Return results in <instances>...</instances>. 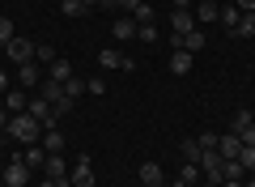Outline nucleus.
I'll return each instance as SVG.
<instances>
[{
    "mask_svg": "<svg viewBox=\"0 0 255 187\" xmlns=\"http://www.w3.org/2000/svg\"><path fill=\"white\" fill-rule=\"evenodd\" d=\"M9 119H13V115H9L4 107H0V128H9Z\"/></svg>",
    "mask_w": 255,
    "mask_h": 187,
    "instance_id": "obj_37",
    "label": "nucleus"
},
{
    "mask_svg": "<svg viewBox=\"0 0 255 187\" xmlns=\"http://www.w3.org/2000/svg\"><path fill=\"white\" fill-rule=\"evenodd\" d=\"M60 13H64V17H85L90 4H85V0H60Z\"/></svg>",
    "mask_w": 255,
    "mask_h": 187,
    "instance_id": "obj_18",
    "label": "nucleus"
},
{
    "mask_svg": "<svg viewBox=\"0 0 255 187\" xmlns=\"http://www.w3.org/2000/svg\"><path fill=\"white\" fill-rule=\"evenodd\" d=\"M162 187H179V183H162Z\"/></svg>",
    "mask_w": 255,
    "mask_h": 187,
    "instance_id": "obj_41",
    "label": "nucleus"
},
{
    "mask_svg": "<svg viewBox=\"0 0 255 187\" xmlns=\"http://www.w3.org/2000/svg\"><path fill=\"white\" fill-rule=\"evenodd\" d=\"M51 111H55V115H68V111H73V98H68V94H60V98L51 102Z\"/></svg>",
    "mask_w": 255,
    "mask_h": 187,
    "instance_id": "obj_30",
    "label": "nucleus"
},
{
    "mask_svg": "<svg viewBox=\"0 0 255 187\" xmlns=\"http://www.w3.org/2000/svg\"><path fill=\"white\" fill-rule=\"evenodd\" d=\"M196 170H200V162H187L183 175H179V183H196Z\"/></svg>",
    "mask_w": 255,
    "mask_h": 187,
    "instance_id": "obj_31",
    "label": "nucleus"
},
{
    "mask_svg": "<svg viewBox=\"0 0 255 187\" xmlns=\"http://www.w3.org/2000/svg\"><path fill=\"white\" fill-rule=\"evenodd\" d=\"M238 162H243V170H247V175H255V149H251V145H243Z\"/></svg>",
    "mask_w": 255,
    "mask_h": 187,
    "instance_id": "obj_27",
    "label": "nucleus"
},
{
    "mask_svg": "<svg viewBox=\"0 0 255 187\" xmlns=\"http://www.w3.org/2000/svg\"><path fill=\"white\" fill-rule=\"evenodd\" d=\"M217 21H221V26H226V30H234L238 21H243V13H238V4H234V0H230V4H221V9H217Z\"/></svg>",
    "mask_w": 255,
    "mask_h": 187,
    "instance_id": "obj_14",
    "label": "nucleus"
},
{
    "mask_svg": "<svg viewBox=\"0 0 255 187\" xmlns=\"http://www.w3.org/2000/svg\"><path fill=\"white\" fill-rule=\"evenodd\" d=\"M30 183V166L26 162H9L4 166V187H26Z\"/></svg>",
    "mask_w": 255,
    "mask_h": 187,
    "instance_id": "obj_7",
    "label": "nucleus"
},
{
    "mask_svg": "<svg viewBox=\"0 0 255 187\" xmlns=\"http://www.w3.org/2000/svg\"><path fill=\"white\" fill-rule=\"evenodd\" d=\"M9 136H13V141H21V145H38V141H43V124H38L30 111H21V115L9 119Z\"/></svg>",
    "mask_w": 255,
    "mask_h": 187,
    "instance_id": "obj_1",
    "label": "nucleus"
},
{
    "mask_svg": "<svg viewBox=\"0 0 255 187\" xmlns=\"http://www.w3.org/2000/svg\"><path fill=\"white\" fill-rule=\"evenodd\" d=\"M98 4L102 9H119V0H98Z\"/></svg>",
    "mask_w": 255,
    "mask_h": 187,
    "instance_id": "obj_38",
    "label": "nucleus"
},
{
    "mask_svg": "<svg viewBox=\"0 0 255 187\" xmlns=\"http://www.w3.org/2000/svg\"><path fill=\"white\" fill-rule=\"evenodd\" d=\"M230 38H255V13H243V21L230 30Z\"/></svg>",
    "mask_w": 255,
    "mask_h": 187,
    "instance_id": "obj_16",
    "label": "nucleus"
},
{
    "mask_svg": "<svg viewBox=\"0 0 255 187\" xmlns=\"http://www.w3.org/2000/svg\"><path fill=\"white\" fill-rule=\"evenodd\" d=\"M136 38H140V43H157V26H140Z\"/></svg>",
    "mask_w": 255,
    "mask_h": 187,
    "instance_id": "obj_33",
    "label": "nucleus"
},
{
    "mask_svg": "<svg viewBox=\"0 0 255 187\" xmlns=\"http://www.w3.org/2000/svg\"><path fill=\"white\" fill-rule=\"evenodd\" d=\"M43 149L47 153H64V132H60V128H47V132H43Z\"/></svg>",
    "mask_w": 255,
    "mask_h": 187,
    "instance_id": "obj_15",
    "label": "nucleus"
},
{
    "mask_svg": "<svg viewBox=\"0 0 255 187\" xmlns=\"http://www.w3.org/2000/svg\"><path fill=\"white\" fill-rule=\"evenodd\" d=\"M9 38H17V30H13L9 17H0V47H9Z\"/></svg>",
    "mask_w": 255,
    "mask_h": 187,
    "instance_id": "obj_28",
    "label": "nucleus"
},
{
    "mask_svg": "<svg viewBox=\"0 0 255 187\" xmlns=\"http://www.w3.org/2000/svg\"><path fill=\"white\" fill-rule=\"evenodd\" d=\"M191 30H196V17H191L187 9H174V13H170V34L183 38V34H191Z\"/></svg>",
    "mask_w": 255,
    "mask_h": 187,
    "instance_id": "obj_8",
    "label": "nucleus"
},
{
    "mask_svg": "<svg viewBox=\"0 0 255 187\" xmlns=\"http://www.w3.org/2000/svg\"><path fill=\"white\" fill-rule=\"evenodd\" d=\"M191 64H196V55H191V51H183V47H179V51H170V72H174V77H187Z\"/></svg>",
    "mask_w": 255,
    "mask_h": 187,
    "instance_id": "obj_10",
    "label": "nucleus"
},
{
    "mask_svg": "<svg viewBox=\"0 0 255 187\" xmlns=\"http://www.w3.org/2000/svg\"><path fill=\"white\" fill-rule=\"evenodd\" d=\"M217 153H221V158H238V153H243V141H238V132L217 136Z\"/></svg>",
    "mask_w": 255,
    "mask_h": 187,
    "instance_id": "obj_12",
    "label": "nucleus"
},
{
    "mask_svg": "<svg viewBox=\"0 0 255 187\" xmlns=\"http://www.w3.org/2000/svg\"><path fill=\"white\" fill-rule=\"evenodd\" d=\"M98 64H102V68H124V72L136 68V60H124L119 47H102V51H98Z\"/></svg>",
    "mask_w": 255,
    "mask_h": 187,
    "instance_id": "obj_3",
    "label": "nucleus"
},
{
    "mask_svg": "<svg viewBox=\"0 0 255 187\" xmlns=\"http://www.w3.org/2000/svg\"><path fill=\"white\" fill-rule=\"evenodd\" d=\"M136 30H140V21L128 13V17H119L115 26H111V38H115V43H128V38H136Z\"/></svg>",
    "mask_w": 255,
    "mask_h": 187,
    "instance_id": "obj_5",
    "label": "nucleus"
},
{
    "mask_svg": "<svg viewBox=\"0 0 255 187\" xmlns=\"http://www.w3.org/2000/svg\"><path fill=\"white\" fill-rule=\"evenodd\" d=\"M238 141H243V145H251V149H255V124H251V128H243V132H238Z\"/></svg>",
    "mask_w": 255,
    "mask_h": 187,
    "instance_id": "obj_34",
    "label": "nucleus"
},
{
    "mask_svg": "<svg viewBox=\"0 0 255 187\" xmlns=\"http://www.w3.org/2000/svg\"><path fill=\"white\" fill-rule=\"evenodd\" d=\"M251 124H255V115H251L247 107H238L234 119H230V132H243V128H251Z\"/></svg>",
    "mask_w": 255,
    "mask_h": 187,
    "instance_id": "obj_19",
    "label": "nucleus"
},
{
    "mask_svg": "<svg viewBox=\"0 0 255 187\" xmlns=\"http://www.w3.org/2000/svg\"><path fill=\"white\" fill-rule=\"evenodd\" d=\"M17 81H21V89H38V85H43V77H38L34 60H30V64H17Z\"/></svg>",
    "mask_w": 255,
    "mask_h": 187,
    "instance_id": "obj_11",
    "label": "nucleus"
},
{
    "mask_svg": "<svg viewBox=\"0 0 255 187\" xmlns=\"http://www.w3.org/2000/svg\"><path fill=\"white\" fill-rule=\"evenodd\" d=\"M179 187H196V183H179Z\"/></svg>",
    "mask_w": 255,
    "mask_h": 187,
    "instance_id": "obj_42",
    "label": "nucleus"
},
{
    "mask_svg": "<svg viewBox=\"0 0 255 187\" xmlns=\"http://www.w3.org/2000/svg\"><path fill=\"white\" fill-rule=\"evenodd\" d=\"M68 183L73 187H94V158H77L68 170Z\"/></svg>",
    "mask_w": 255,
    "mask_h": 187,
    "instance_id": "obj_2",
    "label": "nucleus"
},
{
    "mask_svg": "<svg viewBox=\"0 0 255 187\" xmlns=\"http://www.w3.org/2000/svg\"><path fill=\"white\" fill-rule=\"evenodd\" d=\"M4 51H9L13 64H30V60H34V43H26V38H9Z\"/></svg>",
    "mask_w": 255,
    "mask_h": 187,
    "instance_id": "obj_6",
    "label": "nucleus"
},
{
    "mask_svg": "<svg viewBox=\"0 0 255 187\" xmlns=\"http://www.w3.org/2000/svg\"><path fill=\"white\" fill-rule=\"evenodd\" d=\"M85 94H107V81H102V77H90V81H85Z\"/></svg>",
    "mask_w": 255,
    "mask_h": 187,
    "instance_id": "obj_32",
    "label": "nucleus"
},
{
    "mask_svg": "<svg viewBox=\"0 0 255 187\" xmlns=\"http://www.w3.org/2000/svg\"><path fill=\"white\" fill-rule=\"evenodd\" d=\"M26 107H30V102H26V89H17V94H4V111H9V115H21Z\"/></svg>",
    "mask_w": 255,
    "mask_h": 187,
    "instance_id": "obj_17",
    "label": "nucleus"
},
{
    "mask_svg": "<svg viewBox=\"0 0 255 187\" xmlns=\"http://www.w3.org/2000/svg\"><path fill=\"white\" fill-rule=\"evenodd\" d=\"M0 94H9V72H0Z\"/></svg>",
    "mask_w": 255,
    "mask_h": 187,
    "instance_id": "obj_36",
    "label": "nucleus"
},
{
    "mask_svg": "<svg viewBox=\"0 0 255 187\" xmlns=\"http://www.w3.org/2000/svg\"><path fill=\"white\" fill-rule=\"evenodd\" d=\"M60 187H73V183H60Z\"/></svg>",
    "mask_w": 255,
    "mask_h": 187,
    "instance_id": "obj_45",
    "label": "nucleus"
},
{
    "mask_svg": "<svg viewBox=\"0 0 255 187\" xmlns=\"http://www.w3.org/2000/svg\"><path fill=\"white\" fill-rule=\"evenodd\" d=\"M174 9H187L191 13V0H174Z\"/></svg>",
    "mask_w": 255,
    "mask_h": 187,
    "instance_id": "obj_39",
    "label": "nucleus"
},
{
    "mask_svg": "<svg viewBox=\"0 0 255 187\" xmlns=\"http://www.w3.org/2000/svg\"><path fill=\"white\" fill-rule=\"evenodd\" d=\"M64 94H68V98L77 102V98L85 94V81H81V77H68V81H64Z\"/></svg>",
    "mask_w": 255,
    "mask_h": 187,
    "instance_id": "obj_26",
    "label": "nucleus"
},
{
    "mask_svg": "<svg viewBox=\"0 0 255 187\" xmlns=\"http://www.w3.org/2000/svg\"><path fill=\"white\" fill-rule=\"evenodd\" d=\"M238 4V13H255V0H234Z\"/></svg>",
    "mask_w": 255,
    "mask_h": 187,
    "instance_id": "obj_35",
    "label": "nucleus"
},
{
    "mask_svg": "<svg viewBox=\"0 0 255 187\" xmlns=\"http://www.w3.org/2000/svg\"><path fill=\"white\" fill-rule=\"evenodd\" d=\"M132 17H136L140 26H153V17H157V13H153V4H149V0H140V9L132 13Z\"/></svg>",
    "mask_w": 255,
    "mask_h": 187,
    "instance_id": "obj_25",
    "label": "nucleus"
},
{
    "mask_svg": "<svg viewBox=\"0 0 255 187\" xmlns=\"http://www.w3.org/2000/svg\"><path fill=\"white\" fill-rule=\"evenodd\" d=\"M217 4H230V0H217Z\"/></svg>",
    "mask_w": 255,
    "mask_h": 187,
    "instance_id": "obj_44",
    "label": "nucleus"
},
{
    "mask_svg": "<svg viewBox=\"0 0 255 187\" xmlns=\"http://www.w3.org/2000/svg\"><path fill=\"white\" fill-rule=\"evenodd\" d=\"M34 60H43V64H55V60H60V51H55L51 43H38V47H34Z\"/></svg>",
    "mask_w": 255,
    "mask_h": 187,
    "instance_id": "obj_24",
    "label": "nucleus"
},
{
    "mask_svg": "<svg viewBox=\"0 0 255 187\" xmlns=\"http://www.w3.org/2000/svg\"><path fill=\"white\" fill-rule=\"evenodd\" d=\"M200 141H183V158H187V162H200Z\"/></svg>",
    "mask_w": 255,
    "mask_h": 187,
    "instance_id": "obj_29",
    "label": "nucleus"
},
{
    "mask_svg": "<svg viewBox=\"0 0 255 187\" xmlns=\"http://www.w3.org/2000/svg\"><path fill=\"white\" fill-rule=\"evenodd\" d=\"M43 170H47V179H51V183H68V162H64L60 153H47Z\"/></svg>",
    "mask_w": 255,
    "mask_h": 187,
    "instance_id": "obj_4",
    "label": "nucleus"
},
{
    "mask_svg": "<svg viewBox=\"0 0 255 187\" xmlns=\"http://www.w3.org/2000/svg\"><path fill=\"white\" fill-rule=\"evenodd\" d=\"M200 187H217V183H200Z\"/></svg>",
    "mask_w": 255,
    "mask_h": 187,
    "instance_id": "obj_40",
    "label": "nucleus"
},
{
    "mask_svg": "<svg viewBox=\"0 0 255 187\" xmlns=\"http://www.w3.org/2000/svg\"><path fill=\"white\" fill-rule=\"evenodd\" d=\"M204 43H209V38H204V30H191V34H183V38H174V51H191V55H200L204 51Z\"/></svg>",
    "mask_w": 255,
    "mask_h": 187,
    "instance_id": "obj_9",
    "label": "nucleus"
},
{
    "mask_svg": "<svg viewBox=\"0 0 255 187\" xmlns=\"http://www.w3.org/2000/svg\"><path fill=\"white\" fill-rule=\"evenodd\" d=\"M47 68H51V81H60V85L73 77V64H68V60H55V64H47Z\"/></svg>",
    "mask_w": 255,
    "mask_h": 187,
    "instance_id": "obj_23",
    "label": "nucleus"
},
{
    "mask_svg": "<svg viewBox=\"0 0 255 187\" xmlns=\"http://www.w3.org/2000/svg\"><path fill=\"white\" fill-rule=\"evenodd\" d=\"M243 187H255V179H251V183H243Z\"/></svg>",
    "mask_w": 255,
    "mask_h": 187,
    "instance_id": "obj_43",
    "label": "nucleus"
},
{
    "mask_svg": "<svg viewBox=\"0 0 255 187\" xmlns=\"http://www.w3.org/2000/svg\"><path fill=\"white\" fill-rule=\"evenodd\" d=\"M60 94H64V85H60V81H51V77H47L43 85H38V98H47V102H55Z\"/></svg>",
    "mask_w": 255,
    "mask_h": 187,
    "instance_id": "obj_21",
    "label": "nucleus"
},
{
    "mask_svg": "<svg viewBox=\"0 0 255 187\" xmlns=\"http://www.w3.org/2000/svg\"><path fill=\"white\" fill-rule=\"evenodd\" d=\"M140 183H145V187H162L166 183L162 166H157V162H145V166H140Z\"/></svg>",
    "mask_w": 255,
    "mask_h": 187,
    "instance_id": "obj_13",
    "label": "nucleus"
},
{
    "mask_svg": "<svg viewBox=\"0 0 255 187\" xmlns=\"http://www.w3.org/2000/svg\"><path fill=\"white\" fill-rule=\"evenodd\" d=\"M217 0H200V9H196V21H217Z\"/></svg>",
    "mask_w": 255,
    "mask_h": 187,
    "instance_id": "obj_22",
    "label": "nucleus"
},
{
    "mask_svg": "<svg viewBox=\"0 0 255 187\" xmlns=\"http://www.w3.org/2000/svg\"><path fill=\"white\" fill-rule=\"evenodd\" d=\"M21 162H26L30 170L43 166V162H47V149H43V145H26V158H21Z\"/></svg>",
    "mask_w": 255,
    "mask_h": 187,
    "instance_id": "obj_20",
    "label": "nucleus"
}]
</instances>
